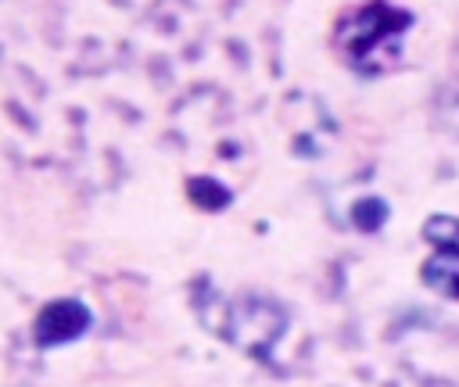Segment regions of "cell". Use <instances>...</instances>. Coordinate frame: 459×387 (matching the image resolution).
<instances>
[{
  "label": "cell",
  "instance_id": "obj_5",
  "mask_svg": "<svg viewBox=\"0 0 459 387\" xmlns=\"http://www.w3.org/2000/svg\"><path fill=\"white\" fill-rule=\"evenodd\" d=\"M384 219H387L384 201H362V204H355V222H359L362 229H377Z\"/></svg>",
  "mask_w": 459,
  "mask_h": 387
},
{
  "label": "cell",
  "instance_id": "obj_2",
  "mask_svg": "<svg viewBox=\"0 0 459 387\" xmlns=\"http://www.w3.org/2000/svg\"><path fill=\"white\" fill-rule=\"evenodd\" d=\"M90 315L82 305L75 301H61V305H50L39 322H36V340L39 344H57V340H68V337H79L86 330Z\"/></svg>",
  "mask_w": 459,
  "mask_h": 387
},
{
  "label": "cell",
  "instance_id": "obj_4",
  "mask_svg": "<svg viewBox=\"0 0 459 387\" xmlns=\"http://www.w3.org/2000/svg\"><path fill=\"white\" fill-rule=\"evenodd\" d=\"M423 236L434 247H455L459 244V219L455 215H430L423 222Z\"/></svg>",
  "mask_w": 459,
  "mask_h": 387
},
{
  "label": "cell",
  "instance_id": "obj_3",
  "mask_svg": "<svg viewBox=\"0 0 459 387\" xmlns=\"http://www.w3.org/2000/svg\"><path fill=\"white\" fill-rule=\"evenodd\" d=\"M420 280H423V287H430V290L459 301V244L455 247H437L423 262Z\"/></svg>",
  "mask_w": 459,
  "mask_h": 387
},
{
  "label": "cell",
  "instance_id": "obj_1",
  "mask_svg": "<svg viewBox=\"0 0 459 387\" xmlns=\"http://www.w3.org/2000/svg\"><path fill=\"white\" fill-rule=\"evenodd\" d=\"M409 25H412L409 11L384 4V0H373L341 22L337 47L351 57V64L359 72H380V68H391L398 61L402 32Z\"/></svg>",
  "mask_w": 459,
  "mask_h": 387
}]
</instances>
